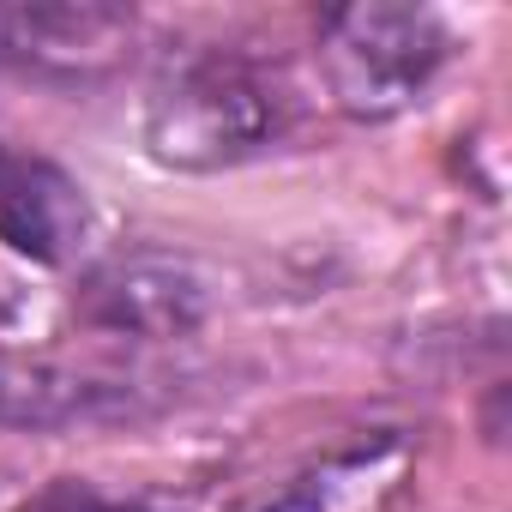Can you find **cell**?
<instances>
[{
	"instance_id": "cell-1",
	"label": "cell",
	"mask_w": 512,
	"mask_h": 512,
	"mask_svg": "<svg viewBox=\"0 0 512 512\" xmlns=\"http://www.w3.org/2000/svg\"><path fill=\"white\" fill-rule=\"evenodd\" d=\"M290 127V91L272 67L235 49H199L175 61L145 103V151L163 169H235L278 145Z\"/></svg>"
},
{
	"instance_id": "cell-7",
	"label": "cell",
	"mask_w": 512,
	"mask_h": 512,
	"mask_svg": "<svg viewBox=\"0 0 512 512\" xmlns=\"http://www.w3.org/2000/svg\"><path fill=\"white\" fill-rule=\"evenodd\" d=\"M127 31H133V13H115V7H7L0 13V49L19 61L85 67L109 55Z\"/></svg>"
},
{
	"instance_id": "cell-6",
	"label": "cell",
	"mask_w": 512,
	"mask_h": 512,
	"mask_svg": "<svg viewBox=\"0 0 512 512\" xmlns=\"http://www.w3.org/2000/svg\"><path fill=\"white\" fill-rule=\"evenodd\" d=\"M404 476H410V446L386 434L278 476L272 488L247 494L235 512H386Z\"/></svg>"
},
{
	"instance_id": "cell-2",
	"label": "cell",
	"mask_w": 512,
	"mask_h": 512,
	"mask_svg": "<svg viewBox=\"0 0 512 512\" xmlns=\"http://www.w3.org/2000/svg\"><path fill=\"white\" fill-rule=\"evenodd\" d=\"M446 67V25L404 0H356L320 19V73L344 115L392 121Z\"/></svg>"
},
{
	"instance_id": "cell-8",
	"label": "cell",
	"mask_w": 512,
	"mask_h": 512,
	"mask_svg": "<svg viewBox=\"0 0 512 512\" xmlns=\"http://www.w3.org/2000/svg\"><path fill=\"white\" fill-rule=\"evenodd\" d=\"M103 500L91 494V488H79V482H55V488H43L31 506H19V512H97Z\"/></svg>"
},
{
	"instance_id": "cell-9",
	"label": "cell",
	"mask_w": 512,
	"mask_h": 512,
	"mask_svg": "<svg viewBox=\"0 0 512 512\" xmlns=\"http://www.w3.org/2000/svg\"><path fill=\"white\" fill-rule=\"evenodd\" d=\"M7 320H13V308H7V302H0V332H7Z\"/></svg>"
},
{
	"instance_id": "cell-3",
	"label": "cell",
	"mask_w": 512,
	"mask_h": 512,
	"mask_svg": "<svg viewBox=\"0 0 512 512\" xmlns=\"http://www.w3.org/2000/svg\"><path fill=\"white\" fill-rule=\"evenodd\" d=\"M73 314H79L85 332L163 344V338H187L211 314V290H205L193 260L139 247V253H115V260H103L79 284Z\"/></svg>"
},
{
	"instance_id": "cell-5",
	"label": "cell",
	"mask_w": 512,
	"mask_h": 512,
	"mask_svg": "<svg viewBox=\"0 0 512 512\" xmlns=\"http://www.w3.org/2000/svg\"><path fill=\"white\" fill-rule=\"evenodd\" d=\"M85 235H91L85 187L37 151L0 145V241L37 266H67L79 260Z\"/></svg>"
},
{
	"instance_id": "cell-4",
	"label": "cell",
	"mask_w": 512,
	"mask_h": 512,
	"mask_svg": "<svg viewBox=\"0 0 512 512\" xmlns=\"http://www.w3.org/2000/svg\"><path fill=\"white\" fill-rule=\"evenodd\" d=\"M145 386L109 362L73 356H0V428L55 434L145 416Z\"/></svg>"
}]
</instances>
